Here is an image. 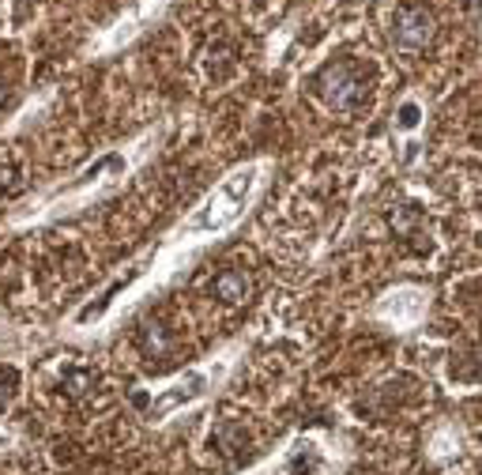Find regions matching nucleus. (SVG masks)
<instances>
[{"mask_svg": "<svg viewBox=\"0 0 482 475\" xmlns=\"http://www.w3.org/2000/svg\"><path fill=\"white\" fill-rule=\"evenodd\" d=\"M373 72L359 61H332L313 76V91L320 94L324 106H332L339 114H354L369 103Z\"/></svg>", "mask_w": 482, "mask_h": 475, "instance_id": "nucleus-1", "label": "nucleus"}, {"mask_svg": "<svg viewBox=\"0 0 482 475\" xmlns=\"http://www.w3.org/2000/svg\"><path fill=\"white\" fill-rule=\"evenodd\" d=\"M434 38H438V19L426 5H399L392 12V42L399 49L418 54V49H426Z\"/></svg>", "mask_w": 482, "mask_h": 475, "instance_id": "nucleus-2", "label": "nucleus"}, {"mask_svg": "<svg viewBox=\"0 0 482 475\" xmlns=\"http://www.w3.org/2000/svg\"><path fill=\"white\" fill-rule=\"evenodd\" d=\"M249 276L241 268H226V272H219L215 276V283H211V294L215 298H222V302H241V298L249 294Z\"/></svg>", "mask_w": 482, "mask_h": 475, "instance_id": "nucleus-3", "label": "nucleus"}, {"mask_svg": "<svg viewBox=\"0 0 482 475\" xmlns=\"http://www.w3.org/2000/svg\"><path fill=\"white\" fill-rule=\"evenodd\" d=\"M61 385H64V392H68L72 400H80V396H87V392L94 389V373H91V370H64Z\"/></svg>", "mask_w": 482, "mask_h": 475, "instance_id": "nucleus-4", "label": "nucleus"}, {"mask_svg": "<svg viewBox=\"0 0 482 475\" xmlns=\"http://www.w3.org/2000/svg\"><path fill=\"white\" fill-rule=\"evenodd\" d=\"M140 343H143V351L155 355V359L170 347L166 336H162V324H143V329H140Z\"/></svg>", "mask_w": 482, "mask_h": 475, "instance_id": "nucleus-5", "label": "nucleus"}, {"mask_svg": "<svg viewBox=\"0 0 482 475\" xmlns=\"http://www.w3.org/2000/svg\"><path fill=\"white\" fill-rule=\"evenodd\" d=\"M415 223H418V212H415L411 204H403V208H396V212H392V227H396L399 234H411Z\"/></svg>", "mask_w": 482, "mask_h": 475, "instance_id": "nucleus-6", "label": "nucleus"}, {"mask_svg": "<svg viewBox=\"0 0 482 475\" xmlns=\"http://www.w3.org/2000/svg\"><path fill=\"white\" fill-rule=\"evenodd\" d=\"M12 385H15V373H12V370H0V408L8 404V396H12Z\"/></svg>", "mask_w": 482, "mask_h": 475, "instance_id": "nucleus-7", "label": "nucleus"}, {"mask_svg": "<svg viewBox=\"0 0 482 475\" xmlns=\"http://www.w3.org/2000/svg\"><path fill=\"white\" fill-rule=\"evenodd\" d=\"M399 124H403V129L418 124V106H403V110H399Z\"/></svg>", "mask_w": 482, "mask_h": 475, "instance_id": "nucleus-8", "label": "nucleus"}, {"mask_svg": "<svg viewBox=\"0 0 482 475\" xmlns=\"http://www.w3.org/2000/svg\"><path fill=\"white\" fill-rule=\"evenodd\" d=\"M0 103H5V80H0Z\"/></svg>", "mask_w": 482, "mask_h": 475, "instance_id": "nucleus-9", "label": "nucleus"}]
</instances>
